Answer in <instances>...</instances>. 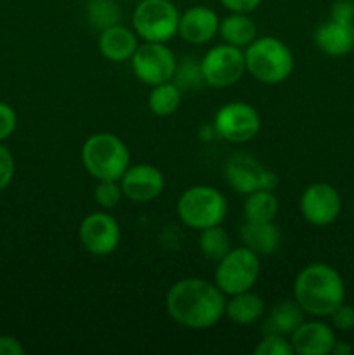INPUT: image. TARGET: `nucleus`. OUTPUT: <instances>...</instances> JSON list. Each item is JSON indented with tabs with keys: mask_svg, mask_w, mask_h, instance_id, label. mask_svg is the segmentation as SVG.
<instances>
[{
	"mask_svg": "<svg viewBox=\"0 0 354 355\" xmlns=\"http://www.w3.org/2000/svg\"><path fill=\"white\" fill-rule=\"evenodd\" d=\"M165 307L174 322L201 331L224 318L226 295L215 283L200 277H186L174 283L167 291Z\"/></svg>",
	"mask_w": 354,
	"mask_h": 355,
	"instance_id": "1",
	"label": "nucleus"
},
{
	"mask_svg": "<svg viewBox=\"0 0 354 355\" xmlns=\"http://www.w3.org/2000/svg\"><path fill=\"white\" fill-rule=\"evenodd\" d=\"M294 300L312 318H330L346 300V284L330 263L316 262L304 267L294 283Z\"/></svg>",
	"mask_w": 354,
	"mask_h": 355,
	"instance_id": "2",
	"label": "nucleus"
},
{
	"mask_svg": "<svg viewBox=\"0 0 354 355\" xmlns=\"http://www.w3.org/2000/svg\"><path fill=\"white\" fill-rule=\"evenodd\" d=\"M246 71L260 83L278 85L294 71V54L283 40L276 37H257L245 49Z\"/></svg>",
	"mask_w": 354,
	"mask_h": 355,
	"instance_id": "3",
	"label": "nucleus"
},
{
	"mask_svg": "<svg viewBox=\"0 0 354 355\" xmlns=\"http://www.w3.org/2000/svg\"><path fill=\"white\" fill-rule=\"evenodd\" d=\"M80 158L87 173L96 180H120L130 166V153L125 142L108 132L90 135L83 142Z\"/></svg>",
	"mask_w": 354,
	"mask_h": 355,
	"instance_id": "4",
	"label": "nucleus"
},
{
	"mask_svg": "<svg viewBox=\"0 0 354 355\" xmlns=\"http://www.w3.org/2000/svg\"><path fill=\"white\" fill-rule=\"evenodd\" d=\"M228 215V200L212 186H193L180 194L177 201V217L186 227L203 231L221 225Z\"/></svg>",
	"mask_w": 354,
	"mask_h": 355,
	"instance_id": "5",
	"label": "nucleus"
},
{
	"mask_svg": "<svg viewBox=\"0 0 354 355\" xmlns=\"http://www.w3.org/2000/svg\"><path fill=\"white\" fill-rule=\"evenodd\" d=\"M180 12L170 0H141L132 14L135 35L144 42L167 44L179 35Z\"/></svg>",
	"mask_w": 354,
	"mask_h": 355,
	"instance_id": "6",
	"label": "nucleus"
},
{
	"mask_svg": "<svg viewBox=\"0 0 354 355\" xmlns=\"http://www.w3.org/2000/svg\"><path fill=\"white\" fill-rule=\"evenodd\" d=\"M260 277V257L246 246L231 248L217 262L214 283L224 295L253 290Z\"/></svg>",
	"mask_w": 354,
	"mask_h": 355,
	"instance_id": "7",
	"label": "nucleus"
},
{
	"mask_svg": "<svg viewBox=\"0 0 354 355\" xmlns=\"http://www.w3.org/2000/svg\"><path fill=\"white\" fill-rule=\"evenodd\" d=\"M214 130L222 141L245 144L260 130V114L252 104L231 101L222 104L214 116Z\"/></svg>",
	"mask_w": 354,
	"mask_h": 355,
	"instance_id": "8",
	"label": "nucleus"
},
{
	"mask_svg": "<svg viewBox=\"0 0 354 355\" xmlns=\"http://www.w3.org/2000/svg\"><path fill=\"white\" fill-rule=\"evenodd\" d=\"M224 179L235 193L243 196L260 189L274 191L280 184V179L273 170L266 168L262 163L246 153L229 156L224 165Z\"/></svg>",
	"mask_w": 354,
	"mask_h": 355,
	"instance_id": "9",
	"label": "nucleus"
},
{
	"mask_svg": "<svg viewBox=\"0 0 354 355\" xmlns=\"http://www.w3.org/2000/svg\"><path fill=\"white\" fill-rule=\"evenodd\" d=\"M246 71L243 49L229 45L226 42L214 45L201 58V73L207 85L215 89H226L238 82Z\"/></svg>",
	"mask_w": 354,
	"mask_h": 355,
	"instance_id": "10",
	"label": "nucleus"
},
{
	"mask_svg": "<svg viewBox=\"0 0 354 355\" xmlns=\"http://www.w3.org/2000/svg\"><path fill=\"white\" fill-rule=\"evenodd\" d=\"M130 64L139 82L155 87L174 78L177 59L167 44L144 42L142 45L139 44L137 51L132 55Z\"/></svg>",
	"mask_w": 354,
	"mask_h": 355,
	"instance_id": "11",
	"label": "nucleus"
},
{
	"mask_svg": "<svg viewBox=\"0 0 354 355\" xmlns=\"http://www.w3.org/2000/svg\"><path fill=\"white\" fill-rule=\"evenodd\" d=\"M78 239L90 255H111L120 245V224L108 211H94L80 222Z\"/></svg>",
	"mask_w": 354,
	"mask_h": 355,
	"instance_id": "12",
	"label": "nucleus"
},
{
	"mask_svg": "<svg viewBox=\"0 0 354 355\" xmlns=\"http://www.w3.org/2000/svg\"><path fill=\"white\" fill-rule=\"evenodd\" d=\"M301 214L307 224L326 227L339 218L342 210L340 194L332 184L312 182L301 194Z\"/></svg>",
	"mask_w": 354,
	"mask_h": 355,
	"instance_id": "13",
	"label": "nucleus"
},
{
	"mask_svg": "<svg viewBox=\"0 0 354 355\" xmlns=\"http://www.w3.org/2000/svg\"><path fill=\"white\" fill-rule=\"evenodd\" d=\"M121 193L134 203H149L165 189V177L162 170L148 163L128 166L120 179Z\"/></svg>",
	"mask_w": 354,
	"mask_h": 355,
	"instance_id": "14",
	"label": "nucleus"
},
{
	"mask_svg": "<svg viewBox=\"0 0 354 355\" xmlns=\"http://www.w3.org/2000/svg\"><path fill=\"white\" fill-rule=\"evenodd\" d=\"M217 12L210 7L193 6L180 14L179 37L191 45H205L219 33Z\"/></svg>",
	"mask_w": 354,
	"mask_h": 355,
	"instance_id": "15",
	"label": "nucleus"
},
{
	"mask_svg": "<svg viewBox=\"0 0 354 355\" xmlns=\"http://www.w3.org/2000/svg\"><path fill=\"white\" fill-rule=\"evenodd\" d=\"M335 329L323 321H304L290 335L294 354L326 355L332 354L335 343Z\"/></svg>",
	"mask_w": 354,
	"mask_h": 355,
	"instance_id": "16",
	"label": "nucleus"
},
{
	"mask_svg": "<svg viewBox=\"0 0 354 355\" xmlns=\"http://www.w3.org/2000/svg\"><path fill=\"white\" fill-rule=\"evenodd\" d=\"M137 47L139 37L124 24L106 28L99 35V52L111 62L130 61Z\"/></svg>",
	"mask_w": 354,
	"mask_h": 355,
	"instance_id": "17",
	"label": "nucleus"
},
{
	"mask_svg": "<svg viewBox=\"0 0 354 355\" xmlns=\"http://www.w3.org/2000/svg\"><path fill=\"white\" fill-rule=\"evenodd\" d=\"M314 44L330 58H342L354 49V26L337 21H326L314 31Z\"/></svg>",
	"mask_w": 354,
	"mask_h": 355,
	"instance_id": "18",
	"label": "nucleus"
},
{
	"mask_svg": "<svg viewBox=\"0 0 354 355\" xmlns=\"http://www.w3.org/2000/svg\"><path fill=\"white\" fill-rule=\"evenodd\" d=\"M243 246L257 255H273L281 246V231L274 222H245L239 227Z\"/></svg>",
	"mask_w": 354,
	"mask_h": 355,
	"instance_id": "19",
	"label": "nucleus"
},
{
	"mask_svg": "<svg viewBox=\"0 0 354 355\" xmlns=\"http://www.w3.org/2000/svg\"><path fill=\"white\" fill-rule=\"evenodd\" d=\"M264 314H266V302L260 295L253 293L252 290L231 295V298L226 300L224 318H228L229 321L238 326L253 324Z\"/></svg>",
	"mask_w": 354,
	"mask_h": 355,
	"instance_id": "20",
	"label": "nucleus"
},
{
	"mask_svg": "<svg viewBox=\"0 0 354 355\" xmlns=\"http://www.w3.org/2000/svg\"><path fill=\"white\" fill-rule=\"evenodd\" d=\"M305 321V312L295 300H283L274 305L267 314L264 331L278 333L290 338L292 333Z\"/></svg>",
	"mask_w": 354,
	"mask_h": 355,
	"instance_id": "21",
	"label": "nucleus"
},
{
	"mask_svg": "<svg viewBox=\"0 0 354 355\" xmlns=\"http://www.w3.org/2000/svg\"><path fill=\"white\" fill-rule=\"evenodd\" d=\"M219 35H221L222 42H226V44L246 49L257 38L255 21L248 14L231 12L224 19H221Z\"/></svg>",
	"mask_w": 354,
	"mask_h": 355,
	"instance_id": "22",
	"label": "nucleus"
},
{
	"mask_svg": "<svg viewBox=\"0 0 354 355\" xmlns=\"http://www.w3.org/2000/svg\"><path fill=\"white\" fill-rule=\"evenodd\" d=\"M278 211H280V201L274 191L260 189L245 196L243 203L245 222H274Z\"/></svg>",
	"mask_w": 354,
	"mask_h": 355,
	"instance_id": "23",
	"label": "nucleus"
},
{
	"mask_svg": "<svg viewBox=\"0 0 354 355\" xmlns=\"http://www.w3.org/2000/svg\"><path fill=\"white\" fill-rule=\"evenodd\" d=\"M180 101H183V90L170 80V82L151 87L148 106L156 116H170L179 110Z\"/></svg>",
	"mask_w": 354,
	"mask_h": 355,
	"instance_id": "24",
	"label": "nucleus"
},
{
	"mask_svg": "<svg viewBox=\"0 0 354 355\" xmlns=\"http://www.w3.org/2000/svg\"><path fill=\"white\" fill-rule=\"evenodd\" d=\"M198 248H200V253L205 259L217 263L231 250V238H229L228 231L222 227V224L207 227L200 231Z\"/></svg>",
	"mask_w": 354,
	"mask_h": 355,
	"instance_id": "25",
	"label": "nucleus"
},
{
	"mask_svg": "<svg viewBox=\"0 0 354 355\" xmlns=\"http://www.w3.org/2000/svg\"><path fill=\"white\" fill-rule=\"evenodd\" d=\"M87 21L90 28L103 31L120 24L121 7L115 0H89L87 2Z\"/></svg>",
	"mask_w": 354,
	"mask_h": 355,
	"instance_id": "26",
	"label": "nucleus"
},
{
	"mask_svg": "<svg viewBox=\"0 0 354 355\" xmlns=\"http://www.w3.org/2000/svg\"><path fill=\"white\" fill-rule=\"evenodd\" d=\"M172 82L180 90H198L205 83L203 73H201V59L194 55H186L177 61L176 73Z\"/></svg>",
	"mask_w": 354,
	"mask_h": 355,
	"instance_id": "27",
	"label": "nucleus"
},
{
	"mask_svg": "<svg viewBox=\"0 0 354 355\" xmlns=\"http://www.w3.org/2000/svg\"><path fill=\"white\" fill-rule=\"evenodd\" d=\"M255 355H295L290 338L278 333H266L253 349Z\"/></svg>",
	"mask_w": 354,
	"mask_h": 355,
	"instance_id": "28",
	"label": "nucleus"
},
{
	"mask_svg": "<svg viewBox=\"0 0 354 355\" xmlns=\"http://www.w3.org/2000/svg\"><path fill=\"white\" fill-rule=\"evenodd\" d=\"M94 198H96V203L103 210L115 208L120 203L121 198H124L120 180H97V186L94 189Z\"/></svg>",
	"mask_w": 354,
	"mask_h": 355,
	"instance_id": "29",
	"label": "nucleus"
},
{
	"mask_svg": "<svg viewBox=\"0 0 354 355\" xmlns=\"http://www.w3.org/2000/svg\"><path fill=\"white\" fill-rule=\"evenodd\" d=\"M14 173H16V162H14L12 153L0 142V191L10 186Z\"/></svg>",
	"mask_w": 354,
	"mask_h": 355,
	"instance_id": "30",
	"label": "nucleus"
},
{
	"mask_svg": "<svg viewBox=\"0 0 354 355\" xmlns=\"http://www.w3.org/2000/svg\"><path fill=\"white\" fill-rule=\"evenodd\" d=\"M330 319H332V326L339 331H353L354 329V307L347 305L346 302L339 305L335 311L330 314Z\"/></svg>",
	"mask_w": 354,
	"mask_h": 355,
	"instance_id": "31",
	"label": "nucleus"
},
{
	"mask_svg": "<svg viewBox=\"0 0 354 355\" xmlns=\"http://www.w3.org/2000/svg\"><path fill=\"white\" fill-rule=\"evenodd\" d=\"M17 114L10 104L0 101V142L7 141L16 132Z\"/></svg>",
	"mask_w": 354,
	"mask_h": 355,
	"instance_id": "32",
	"label": "nucleus"
},
{
	"mask_svg": "<svg viewBox=\"0 0 354 355\" xmlns=\"http://www.w3.org/2000/svg\"><path fill=\"white\" fill-rule=\"evenodd\" d=\"M330 19L354 26V0H335L330 7Z\"/></svg>",
	"mask_w": 354,
	"mask_h": 355,
	"instance_id": "33",
	"label": "nucleus"
},
{
	"mask_svg": "<svg viewBox=\"0 0 354 355\" xmlns=\"http://www.w3.org/2000/svg\"><path fill=\"white\" fill-rule=\"evenodd\" d=\"M221 3L229 12L250 14L262 3V0H221Z\"/></svg>",
	"mask_w": 354,
	"mask_h": 355,
	"instance_id": "34",
	"label": "nucleus"
},
{
	"mask_svg": "<svg viewBox=\"0 0 354 355\" xmlns=\"http://www.w3.org/2000/svg\"><path fill=\"white\" fill-rule=\"evenodd\" d=\"M24 347L16 336L0 335V355H23Z\"/></svg>",
	"mask_w": 354,
	"mask_h": 355,
	"instance_id": "35",
	"label": "nucleus"
},
{
	"mask_svg": "<svg viewBox=\"0 0 354 355\" xmlns=\"http://www.w3.org/2000/svg\"><path fill=\"white\" fill-rule=\"evenodd\" d=\"M351 352H353V347H351L349 343L335 340V343H333V349H332L333 355H349Z\"/></svg>",
	"mask_w": 354,
	"mask_h": 355,
	"instance_id": "36",
	"label": "nucleus"
},
{
	"mask_svg": "<svg viewBox=\"0 0 354 355\" xmlns=\"http://www.w3.org/2000/svg\"><path fill=\"white\" fill-rule=\"evenodd\" d=\"M134 2H141V0H134Z\"/></svg>",
	"mask_w": 354,
	"mask_h": 355,
	"instance_id": "37",
	"label": "nucleus"
}]
</instances>
